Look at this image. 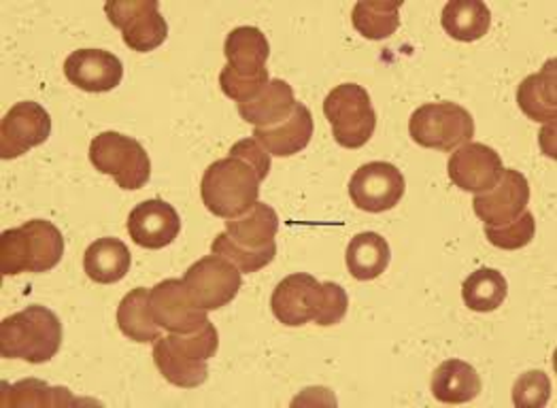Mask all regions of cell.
Segmentation results:
<instances>
[{"label": "cell", "mask_w": 557, "mask_h": 408, "mask_svg": "<svg viewBox=\"0 0 557 408\" xmlns=\"http://www.w3.org/2000/svg\"><path fill=\"white\" fill-rule=\"evenodd\" d=\"M233 153H238L243 158H247L262 175V180L269 177V171H271V153L251 136V138H243L238 143H234Z\"/></svg>", "instance_id": "obj_34"}, {"label": "cell", "mask_w": 557, "mask_h": 408, "mask_svg": "<svg viewBox=\"0 0 557 408\" xmlns=\"http://www.w3.org/2000/svg\"><path fill=\"white\" fill-rule=\"evenodd\" d=\"M149 296L151 289L137 287L122 298L117 309V325L122 334L135 343H156L160 338V325L151 313Z\"/></svg>", "instance_id": "obj_27"}, {"label": "cell", "mask_w": 557, "mask_h": 408, "mask_svg": "<svg viewBox=\"0 0 557 408\" xmlns=\"http://www.w3.org/2000/svg\"><path fill=\"white\" fill-rule=\"evenodd\" d=\"M552 398V379L543 370L521 374L512 387V403L517 407H545Z\"/></svg>", "instance_id": "obj_32"}, {"label": "cell", "mask_w": 557, "mask_h": 408, "mask_svg": "<svg viewBox=\"0 0 557 408\" xmlns=\"http://www.w3.org/2000/svg\"><path fill=\"white\" fill-rule=\"evenodd\" d=\"M64 75L79 90L102 94L122 84L124 64L104 49H77L66 58Z\"/></svg>", "instance_id": "obj_18"}, {"label": "cell", "mask_w": 557, "mask_h": 408, "mask_svg": "<svg viewBox=\"0 0 557 408\" xmlns=\"http://www.w3.org/2000/svg\"><path fill=\"white\" fill-rule=\"evenodd\" d=\"M296 102L298 100L287 82L271 79L267 88L253 100L238 104V115L247 124H253V128H269L273 124H278L281 120H285L294 111Z\"/></svg>", "instance_id": "obj_22"}, {"label": "cell", "mask_w": 557, "mask_h": 408, "mask_svg": "<svg viewBox=\"0 0 557 408\" xmlns=\"http://www.w3.org/2000/svg\"><path fill=\"white\" fill-rule=\"evenodd\" d=\"M90 162L102 175H111L122 189L135 191L151 180V160L137 138L102 133L90 143Z\"/></svg>", "instance_id": "obj_8"}, {"label": "cell", "mask_w": 557, "mask_h": 408, "mask_svg": "<svg viewBox=\"0 0 557 408\" xmlns=\"http://www.w3.org/2000/svg\"><path fill=\"white\" fill-rule=\"evenodd\" d=\"M189 298L205 311H218L231 305L240 289V271L222 256H207L184 274Z\"/></svg>", "instance_id": "obj_11"}, {"label": "cell", "mask_w": 557, "mask_h": 408, "mask_svg": "<svg viewBox=\"0 0 557 408\" xmlns=\"http://www.w3.org/2000/svg\"><path fill=\"white\" fill-rule=\"evenodd\" d=\"M51 135V118L39 102L24 100L13 104L0 122V158L15 160L33 147L44 145Z\"/></svg>", "instance_id": "obj_14"}, {"label": "cell", "mask_w": 557, "mask_h": 408, "mask_svg": "<svg viewBox=\"0 0 557 408\" xmlns=\"http://www.w3.org/2000/svg\"><path fill=\"white\" fill-rule=\"evenodd\" d=\"M530 202V183L515 171L505 169L500 182L496 183L490 191L476 194L472 200L474 213L485 226H503L517 220Z\"/></svg>", "instance_id": "obj_17"}, {"label": "cell", "mask_w": 557, "mask_h": 408, "mask_svg": "<svg viewBox=\"0 0 557 408\" xmlns=\"http://www.w3.org/2000/svg\"><path fill=\"white\" fill-rule=\"evenodd\" d=\"M220 349L218 327L207 321L200 330L187 334L160 336L153 343V362L160 374L175 387L194 390L209 376V360Z\"/></svg>", "instance_id": "obj_2"}, {"label": "cell", "mask_w": 557, "mask_h": 408, "mask_svg": "<svg viewBox=\"0 0 557 408\" xmlns=\"http://www.w3.org/2000/svg\"><path fill=\"white\" fill-rule=\"evenodd\" d=\"M64 256L62 232L47 220H30L24 226L0 234V272L15 276L20 272H49Z\"/></svg>", "instance_id": "obj_6"}, {"label": "cell", "mask_w": 557, "mask_h": 408, "mask_svg": "<svg viewBox=\"0 0 557 408\" xmlns=\"http://www.w3.org/2000/svg\"><path fill=\"white\" fill-rule=\"evenodd\" d=\"M264 182L260 171L243 156L233 153L213 162L200 183V196L205 207L222 218L234 220L247 213L260 196V183Z\"/></svg>", "instance_id": "obj_4"}, {"label": "cell", "mask_w": 557, "mask_h": 408, "mask_svg": "<svg viewBox=\"0 0 557 408\" xmlns=\"http://www.w3.org/2000/svg\"><path fill=\"white\" fill-rule=\"evenodd\" d=\"M441 24L451 39L472 44L490 33L492 13L490 7L479 0H451L443 7Z\"/></svg>", "instance_id": "obj_25"}, {"label": "cell", "mask_w": 557, "mask_h": 408, "mask_svg": "<svg viewBox=\"0 0 557 408\" xmlns=\"http://www.w3.org/2000/svg\"><path fill=\"white\" fill-rule=\"evenodd\" d=\"M509 296V283L503 272L479 269L472 272L462 285L465 305L474 313L496 311Z\"/></svg>", "instance_id": "obj_29"}, {"label": "cell", "mask_w": 557, "mask_h": 408, "mask_svg": "<svg viewBox=\"0 0 557 408\" xmlns=\"http://www.w3.org/2000/svg\"><path fill=\"white\" fill-rule=\"evenodd\" d=\"M481 392L479 372L462 360H447L432 374V396L443 405L472 403Z\"/></svg>", "instance_id": "obj_24"}, {"label": "cell", "mask_w": 557, "mask_h": 408, "mask_svg": "<svg viewBox=\"0 0 557 408\" xmlns=\"http://www.w3.org/2000/svg\"><path fill=\"white\" fill-rule=\"evenodd\" d=\"M405 189V177L394 164L371 162L354 173L349 182V198L367 213H383L403 200Z\"/></svg>", "instance_id": "obj_13"}, {"label": "cell", "mask_w": 557, "mask_h": 408, "mask_svg": "<svg viewBox=\"0 0 557 408\" xmlns=\"http://www.w3.org/2000/svg\"><path fill=\"white\" fill-rule=\"evenodd\" d=\"M536 234V220L534 215L525 209L517 220L503 226H485V236L487 240L505 251H517L523 249L525 245L532 243Z\"/></svg>", "instance_id": "obj_31"}, {"label": "cell", "mask_w": 557, "mask_h": 408, "mask_svg": "<svg viewBox=\"0 0 557 408\" xmlns=\"http://www.w3.org/2000/svg\"><path fill=\"white\" fill-rule=\"evenodd\" d=\"M347 271L358 281H372L387 271L392 249L376 232L356 234L347 247Z\"/></svg>", "instance_id": "obj_26"}, {"label": "cell", "mask_w": 557, "mask_h": 408, "mask_svg": "<svg viewBox=\"0 0 557 408\" xmlns=\"http://www.w3.org/2000/svg\"><path fill=\"white\" fill-rule=\"evenodd\" d=\"M2 407H73L77 400L66 387H49L46 381L26 379L15 385L2 383Z\"/></svg>", "instance_id": "obj_30"}, {"label": "cell", "mask_w": 557, "mask_h": 408, "mask_svg": "<svg viewBox=\"0 0 557 408\" xmlns=\"http://www.w3.org/2000/svg\"><path fill=\"white\" fill-rule=\"evenodd\" d=\"M109 22L120 28L124 44L133 51L149 53L169 37V24L156 0H120L104 4Z\"/></svg>", "instance_id": "obj_10"}, {"label": "cell", "mask_w": 557, "mask_h": 408, "mask_svg": "<svg viewBox=\"0 0 557 408\" xmlns=\"http://www.w3.org/2000/svg\"><path fill=\"white\" fill-rule=\"evenodd\" d=\"M324 307V283L309 272H296L285 276L271 298V309L278 323L287 327H300L315 321Z\"/></svg>", "instance_id": "obj_12"}, {"label": "cell", "mask_w": 557, "mask_h": 408, "mask_svg": "<svg viewBox=\"0 0 557 408\" xmlns=\"http://www.w3.org/2000/svg\"><path fill=\"white\" fill-rule=\"evenodd\" d=\"M325 120L334 140L345 149L364 147L376 128V113L371 96L358 84H343L325 96Z\"/></svg>", "instance_id": "obj_7"}, {"label": "cell", "mask_w": 557, "mask_h": 408, "mask_svg": "<svg viewBox=\"0 0 557 408\" xmlns=\"http://www.w3.org/2000/svg\"><path fill=\"white\" fill-rule=\"evenodd\" d=\"M313 131L315 126H313L311 111L302 102H296L294 111L278 124H273L269 128H253V138L271 156L289 158L300 153L311 143Z\"/></svg>", "instance_id": "obj_20"}, {"label": "cell", "mask_w": 557, "mask_h": 408, "mask_svg": "<svg viewBox=\"0 0 557 408\" xmlns=\"http://www.w3.org/2000/svg\"><path fill=\"white\" fill-rule=\"evenodd\" d=\"M347 307H349L347 292H345L338 283L325 281L324 307H322L320 318L315 319V323H318V325H322V327H330V325L341 323L343 318L347 316Z\"/></svg>", "instance_id": "obj_33"}, {"label": "cell", "mask_w": 557, "mask_h": 408, "mask_svg": "<svg viewBox=\"0 0 557 408\" xmlns=\"http://www.w3.org/2000/svg\"><path fill=\"white\" fill-rule=\"evenodd\" d=\"M131 238L145 249H164L182 232V220L173 205L153 198L137 205L128 215Z\"/></svg>", "instance_id": "obj_19"}, {"label": "cell", "mask_w": 557, "mask_h": 408, "mask_svg": "<svg viewBox=\"0 0 557 408\" xmlns=\"http://www.w3.org/2000/svg\"><path fill=\"white\" fill-rule=\"evenodd\" d=\"M409 133L421 147L454 151L474 136V120L462 104L430 102L411 115Z\"/></svg>", "instance_id": "obj_9"}, {"label": "cell", "mask_w": 557, "mask_h": 408, "mask_svg": "<svg viewBox=\"0 0 557 408\" xmlns=\"http://www.w3.org/2000/svg\"><path fill=\"white\" fill-rule=\"evenodd\" d=\"M224 53L228 64L220 73L222 91L238 104L253 100L271 82L267 35L256 26H238L226 37Z\"/></svg>", "instance_id": "obj_3"}, {"label": "cell", "mask_w": 557, "mask_h": 408, "mask_svg": "<svg viewBox=\"0 0 557 408\" xmlns=\"http://www.w3.org/2000/svg\"><path fill=\"white\" fill-rule=\"evenodd\" d=\"M449 180L456 187L476 194L490 191L496 183L500 182L505 166L500 153L483 143H465L458 151L449 158L447 164Z\"/></svg>", "instance_id": "obj_16"}, {"label": "cell", "mask_w": 557, "mask_h": 408, "mask_svg": "<svg viewBox=\"0 0 557 408\" xmlns=\"http://www.w3.org/2000/svg\"><path fill=\"white\" fill-rule=\"evenodd\" d=\"M131 264H133V256L126 243L113 236L94 240L84 254V271L100 285H111L122 281L131 271Z\"/></svg>", "instance_id": "obj_23"}, {"label": "cell", "mask_w": 557, "mask_h": 408, "mask_svg": "<svg viewBox=\"0 0 557 408\" xmlns=\"http://www.w3.org/2000/svg\"><path fill=\"white\" fill-rule=\"evenodd\" d=\"M556 60H549L541 73L525 77L517 88L519 109L534 122H554L557 118Z\"/></svg>", "instance_id": "obj_21"}, {"label": "cell", "mask_w": 557, "mask_h": 408, "mask_svg": "<svg viewBox=\"0 0 557 408\" xmlns=\"http://www.w3.org/2000/svg\"><path fill=\"white\" fill-rule=\"evenodd\" d=\"M277 232V211L264 202H256L247 213L226 222V232L215 236L211 251L233 262L238 271L251 274L275 260Z\"/></svg>", "instance_id": "obj_1"}, {"label": "cell", "mask_w": 557, "mask_h": 408, "mask_svg": "<svg viewBox=\"0 0 557 408\" xmlns=\"http://www.w3.org/2000/svg\"><path fill=\"white\" fill-rule=\"evenodd\" d=\"M62 323L47 307L33 305L0 321V356L4 360L46 363L58 356Z\"/></svg>", "instance_id": "obj_5"}, {"label": "cell", "mask_w": 557, "mask_h": 408, "mask_svg": "<svg viewBox=\"0 0 557 408\" xmlns=\"http://www.w3.org/2000/svg\"><path fill=\"white\" fill-rule=\"evenodd\" d=\"M400 7L403 2H392V0L356 2L351 11V24L364 39H371V41L389 39L400 26Z\"/></svg>", "instance_id": "obj_28"}, {"label": "cell", "mask_w": 557, "mask_h": 408, "mask_svg": "<svg viewBox=\"0 0 557 408\" xmlns=\"http://www.w3.org/2000/svg\"><path fill=\"white\" fill-rule=\"evenodd\" d=\"M151 313L156 323L171 334H187L200 330L209 319L187 294L182 279H164L151 289Z\"/></svg>", "instance_id": "obj_15"}]
</instances>
